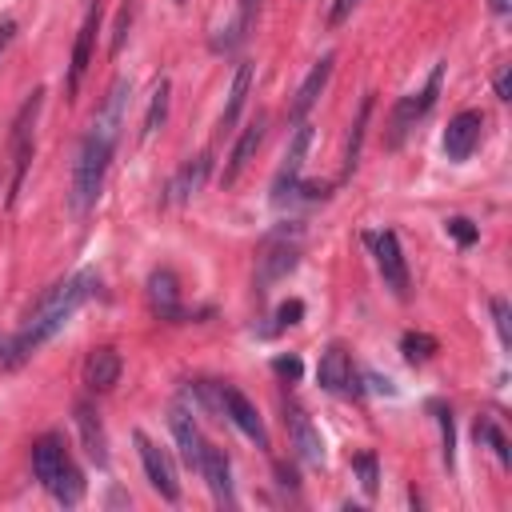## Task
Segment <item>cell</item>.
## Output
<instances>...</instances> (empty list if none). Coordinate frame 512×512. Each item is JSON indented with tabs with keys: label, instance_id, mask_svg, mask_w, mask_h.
<instances>
[{
	"label": "cell",
	"instance_id": "1",
	"mask_svg": "<svg viewBox=\"0 0 512 512\" xmlns=\"http://www.w3.org/2000/svg\"><path fill=\"white\" fill-rule=\"evenodd\" d=\"M124 108H128V80H116L100 104V112L92 116L80 148H76V164H72V188H68V204L76 216H88L100 200L104 176H108V160L116 152L120 128H124Z\"/></svg>",
	"mask_w": 512,
	"mask_h": 512
},
{
	"label": "cell",
	"instance_id": "2",
	"mask_svg": "<svg viewBox=\"0 0 512 512\" xmlns=\"http://www.w3.org/2000/svg\"><path fill=\"white\" fill-rule=\"evenodd\" d=\"M92 288H96V272H76V276L60 280V284L36 304V312L28 316V324L0 348V364H4V368H16V364H24L36 348H44V344L80 312V304L92 296Z\"/></svg>",
	"mask_w": 512,
	"mask_h": 512
},
{
	"label": "cell",
	"instance_id": "3",
	"mask_svg": "<svg viewBox=\"0 0 512 512\" xmlns=\"http://www.w3.org/2000/svg\"><path fill=\"white\" fill-rule=\"evenodd\" d=\"M364 240H368V248H372V260H376V272H380L384 288H392V296L408 300L412 280H408V260H404V252H400L396 232H372V236H364Z\"/></svg>",
	"mask_w": 512,
	"mask_h": 512
},
{
	"label": "cell",
	"instance_id": "4",
	"mask_svg": "<svg viewBox=\"0 0 512 512\" xmlns=\"http://www.w3.org/2000/svg\"><path fill=\"white\" fill-rule=\"evenodd\" d=\"M440 80H444V64L432 68V76H428V84H424L420 92H408V96L392 108V132H388V144H392V148L416 128V120H424V116L432 112V104H436V96H440Z\"/></svg>",
	"mask_w": 512,
	"mask_h": 512
},
{
	"label": "cell",
	"instance_id": "5",
	"mask_svg": "<svg viewBox=\"0 0 512 512\" xmlns=\"http://www.w3.org/2000/svg\"><path fill=\"white\" fill-rule=\"evenodd\" d=\"M308 148H312V124L300 120L288 148H284V160L276 168V180H272V204H292V192L300 184V172H304V160H308Z\"/></svg>",
	"mask_w": 512,
	"mask_h": 512
},
{
	"label": "cell",
	"instance_id": "6",
	"mask_svg": "<svg viewBox=\"0 0 512 512\" xmlns=\"http://www.w3.org/2000/svg\"><path fill=\"white\" fill-rule=\"evenodd\" d=\"M40 100H44V92L36 88V92L20 104V112H16V120H12V192H8V200H16V192H20V184H24V172H28V160H32V128H36Z\"/></svg>",
	"mask_w": 512,
	"mask_h": 512
},
{
	"label": "cell",
	"instance_id": "7",
	"mask_svg": "<svg viewBox=\"0 0 512 512\" xmlns=\"http://www.w3.org/2000/svg\"><path fill=\"white\" fill-rule=\"evenodd\" d=\"M316 384L332 396H352L356 392V368H352V356L340 348V344H328L320 352V364H316Z\"/></svg>",
	"mask_w": 512,
	"mask_h": 512
},
{
	"label": "cell",
	"instance_id": "8",
	"mask_svg": "<svg viewBox=\"0 0 512 512\" xmlns=\"http://www.w3.org/2000/svg\"><path fill=\"white\" fill-rule=\"evenodd\" d=\"M136 448H140V464H144L148 484H152L164 500H180V484H176V472H172L168 452H164L156 440H148L144 432H136Z\"/></svg>",
	"mask_w": 512,
	"mask_h": 512
},
{
	"label": "cell",
	"instance_id": "9",
	"mask_svg": "<svg viewBox=\"0 0 512 512\" xmlns=\"http://www.w3.org/2000/svg\"><path fill=\"white\" fill-rule=\"evenodd\" d=\"M296 260H300V248H296V240H268L264 244V252L256 256V284H260V292H268V284H276V280H284L292 268H296Z\"/></svg>",
	"mask_w": 512,
	"mask_h": 512
},
{
	"label": "cell",
	"instance_id": "10",
	"mask_svg": "<svg viewBox=\"0 0 512 512\" xmlns=\"http://www.w3.org/2000/svg\"><path fill=\"white\" fill-rule=\"evenodd\" d=\"M480 128H484V116L480 112H456L452 120H448V128H444V156L448 160H468L472 152H476V144H480Z\"/></svg>",
	"mask_w": 512,
	"mask_h": 512
},
{
	"label": "cell",
	"instance_id": "11",
	"mask_svg": "<svg viewBox=\"0 0 512 512\" xmlns=\"http://www.w3.org/2000/svg\"><path fill=\"white\" fill-rule=\"evenodd\" d=\"M220 404H224V416H228L248 440H256L260 448H268V428H264L256 404H252L244 392H236V388H220Z\"/></svg>",
	"mask_w": 512,
	"mask_h": 512
},
{
	"label": "cell",
	"instance_id": "12",
	"mask_svg": "<svg viewBox=\"0 0 512 512\" xmlns=\"http://www.w3.org/2000/svg\"><path fill=\"white\" fill-rule=\"evenodd\" d=\"M288 432H292L296 456H300L308 468H320V464H324V436H320V428L308 420L304 408H288Z\"/></svg>",
	"mask_w": 512,
	"mask_h": 512
},
{
	"label": "cell",
	"instance_id": "13",
	"mask_svg": "<svg viewBox=\"0 0 512 512\" xmlns=\"http://www.w3.org/2000/svg\"><path fill=\"white\" fill-rule=\"evenodd\" d=\"M72 460H68V452H64V440L60 436H40L36 444H32V472H36V480L44 484V488H52L56 484V476L68 468Z\"/></svg>",
	"mask_w": 512,
	"mask_h": 512
},
{
	"label": "cell",
	"instance_id": "14",
	"mask_svg": "<svg viewBox=\"0 0 512 512\" xmlns=\"http://www.w3.org/2000/svg\"><path fill=\"white\" fill-rule=\"evenodd\" d=\"M200 476L208 480V488H212L216 504H228V508L236 504V492H232V468H228L224 448L204 444V456H200Z\"/></svg>",
	"mask_w": 512,
	"mask_h": 512
},
{
	"label": "cell",
	"instance_id": "15",
	"mask_svg": "<svg viewBox=\"0 0 512 512\" xmlns=\"http://www.w3.org/2000/svg\"><path fill=\"white\" fill-rule=\"evenodd\" d=\"M208 164H212V156H208V152H204V156H196V160H188V164H180V168H176V176L164 184V204H184V200H192V196L204 188Z\"/></svg>",
	"mask_w": 512,
	"mask_h": 512
},
{
	"label": "cell",
	"instance_id": "16",
	"mask_svg": "<svg viewBox=\"0 0 512 512\" xmlns=\"http://www.w3.org/2000/svg\"><path fill=\"white\" fill-rule=\"evenodd\" d=\"M168 428H172V440H176V448H180V460H184L188 468H196V472H200L204 436H200V428H196L192 412H184V408H172V412H168Z\"/></svg>",
	"mask_w": 512,
	"mask_h": 512
},
{
	"label": "cell",
	"instance_id": "17",
	"mask_svg": "<svg viewBox=\"0 0 512 512\" xmlns=\"http://www.w3.org/2000/svg\"><path fill=\"white\" fill-rule=\"evenodd\" d=\"M332 64H336V56L328 52V56H320L316 64H312V72L304 76V84L296 88V100H292V124H300L304 116H308V108L320 100V92H324V84H328V76H332Z\"/></svg>",
	"mask_w": 512,
	"mask_h": 512
},
{
	"label": "cell",
	"instance_id": "18",
	"mask_svg": "<svg viewBox=\"0 0 512 512\" xmlns=\"http://www.w3.org/2000/svg\"><path fill=\"white\" fill-rule=\"evenodd\" d=\"M260 140H264V116H256V120H248V128L240 132V140L232 144V156H228V168H224V184H236L240 180V172L252 164V156H256V148H260Z\"/></svg>",
	"mask_w": 512,
	"mask_h": 512
},
{
	"label": "cell",
	"instance_id": "19",
	"mask_svg": "<svg viewBox=\"0 0 512 512\" xmlns=\"http://www.w3.org/2000/svg\"><path fill=\"white\" fill-rule=\"evenodd\" d=\"M120 352L116 348H96V352H88V360H84V384L92 388V392H108L116 380H120Z\"/></svg>",
	"mask_w": 512,
	"mask_h": 512
},
{
	"label": "cell",
	"instance_id": "20",
	"mask_svg": "<svg viewBox=\"0 0 512 512\" xmlns=\"http://www.w3.org/2000/svg\"><path fill=\"white\" fill-rule=\"evenodd\" d=\"M248 92H252V64L244 60V64H236V72H232L228 104H224V112H220V132H232V124H236V120H240V112H244Z\"/></svg>",
	"mask_w": 512,
	"mask_h": 512
},
{
	"label": "cell",
	"instance_id": "21",
	"mask_svg": "<svg viewBox=\"0 0 512 512\" xmlns=\"http://www.w3.org/2000/svg\"><path fill=\"white\" fill-rule=\"evenodd\" d=\"M76 428H80L84 452L104 468L108 464V440H104V428H100V416L92 412V404H76Z\"/></svg>",
	"mask_w": 512,
	"mask_h": 512
},
{
	"label": "cell",
	"instance_id": "22",
	"mask_svg": "<svg viewBox=\"0 0 512 512\" xmlns=\"http://www.w3.org/2000/svg\"><path fill=\"white\" fill-rule=\"evenodd\" d=\"M148 300H152V308L160 316H168V320L180 316V288H176V276L168 268H160V272L148 276Z\"/></svg>",
	"mask_w": 512,
	"mask_h": 512
},
{
	"label": "cell",
	"instance_id": "23",
	"mask_svg": "<svg viewBox=\"0 0 512 512\" xmlns=\"http://www.w3.org/2000/svg\"><path fill=\"white\" fill-rule=\"evenodd\" d=\"M92 36H96V12H88L80 36H76V48H72V64H68V96H76L84 72H88V56H92Z\"/></svg>",
	"mask_w": 512,
	"mask_h": 512
},
{
	"label": "cell",
	"instance_id": "24",
	"mask_svg": "<svg viewBox=\"0 0 512 512\" xmlns=\"http://www.w3.org/2000/svg\"><path fill=\"white\" fill-rule=\"evenodd\" d=\"M256 8H260V0H240V8H236V16H232V24H228V28H220V32H228V36L212 40V52H232L240 40H248L252 20H256Z\"/></svg>",
	"mask_w": 512,
	"mask_h": 512
},
{
	"label": "cell",
	"instance_id": "25",
	"mask_svg": "<svg viewBox=\"0 0 512 512\" xmlns=\"http://www.w3.org/2000/svg\"><path fill=\"white\" fill-rule=\"evenodd\" d=\"M168 80H156V88H152V96H148V112H144V120H140V140H148L164 120H168Z\"/></svg>",
	"mask_w": 512,
	"mask_h": 512
},
{
	"label": "cell",
	"instance_id": "26",
	"mask_svg": "<svg viewBox=\"0 0 512 512\" xmlns=\"http://www.w3.org/2000/svg\"><path fill=\"white\" fill-rule=\"evenodd\" d=\"M48 492H52V496H56L64 508H72V504H80V496H84V480H80V472L68 464V468L56 476V484H52Z\"/></svg>",
	"mask_w": 512,
	"mask_h": 512
},
{
	"label": "cell",
	"instance_id": "27",
	"mask_svg": "<svg viewBox=\"0 0 512 512\" xmlns=\"http://www.w3.org/2000/svg\"><path fill=\"white\" fill-rule=\"evenodd\" d=\"M368 112H372V96H364V104H360V112H356V124H352V136H348V152H344V176H352V168H356V160H360V140H364Z\"/></svg>",
	"mask_w": 512,
	"mask_h": 512
},
{
	"label": "cell",
	"instance_id": "28",
	"mask_svg": "<svg viewBox=\"0 0 512 512\" xmlns=\"http://www.w3.org/2000/svg\"><path fill=\"white\" fill-rule=\"evenodd\" d=\"M476 440H488L500 464H508V460H512V456H508V440H504V432H500V428H496L488 416H480V420H476Z\"/></svg>",
	"mask_w": 512,
	"mask_h": 512
},
{
	"label": "cell",
	"instance_id": "29",
	"mask_svg": "<svg viewBox=\"0 0 512 512\" xmlns=\"http://www.w3.org/2000/svg\"><path fill=\"white\" fill-rule=\"evenodd\" d=\"M352 468H356V476H360V488H364V496H376V488H380L376 456H372V452H360V456L352 460Z\"/></svg>",
	"mask_w": 512,
	"mask_h": 512
},
{
	"label": "cell",
	"instance_id": "30",
	"mask_svg": "<svg viewBox=\"0 0 512 512\" xmlns=\"http://www.w3.org/2000/svg\"><path fill=\"white\" fill-rule=\"evenodd\" d=\"M400 348H404V356L416 364V360H428V356L436 352V340H432V336H424V332H408V336L400 340Z\"/></svg>",
	"mask_w": 512,
	"mask_h": 512
},
{
	"label": "cell",
	"instance_id": "31",
	"mask_svg": "<svg viewBox=\"0 0 512 512\" xmlns=\"http://www.w3.org/2000/svg\"><path fill=\"white\" fill-rule=\"evenodd\" d=\"M492 316H496V332H500V344L508 348L512 344V328H508V300H492Z\"/></svg>",
	"mask_w": 512,
	"mask_h": 512
},
{
	"label": "cell",
	"instance_id": "32",
	"mask_svg": "<svg viewBox=\"0 0 512 512\" xmlns=\"http://www.w3.org/2000/svg\"><path fill=\"white\" fill-rule=\"evenodd\" d=\"M436 416H440V432H444V460L452 464L456 456H452V444H456V432H452V412L448 408H436Z\"/></svg>",
	"mask_w": 512,
	"mask_h": 512
},
{
	"label": "cell",
	"instance_id": "33",
	"mask_svg": "<svg viewBox=\"0 0 512 512\" xmlns=\"http://www.w3.org/2000/svg\"><path fill=\"white\" fill-rule=\"evenodd\" d=\"M448 232H452L460 244H472V240H476V228H472V220H464V216H452V220H448Z\"/></svg>",
	"mask_w": 512,
	"mask_h": 512
},
{
	"label": "cell",
	"instance_id": "34",
	"mask_svg": "<svg viewBox=\"0 0 512 512\" xmlns=\"http://www.w3.org/2000/svg\"><path fill=\"white\" fill-rule=\"evenodd\" d=\"M300 316H304V304H300V300H288V304H280V312H276V328L296 324Z\"/></svg>",
	"mask_w": 512,
	"mask_h": 512
},
{
	"label": "cell",
	"instance_id": "35",
	"mask_svg": "<svg viewBox=\"0 0 512 512\" xmlns=\"http://www.w3.org/2000/svg\"><path fill=\"white\" fill-rule=\"evenodd\" d=\"M12 40H16V20L4 16V20H0V60H4V52L12 48Z\"/></svg>",
	"mask_w": 512,
	"mask_h": 512
},
{
	"label": "cell",
	"instance_id": "36",
	"mask_svg": "<svg viewBox=\"0 0 512 512\" xmlns=\"http://www.w3.org/2000/svg\"><path fill=\"white\" fill-rule=\"evenodd\" d=\"M492 84H496V96H500V100H512V80H508V64H500V68H496V80H492Z\"/></svg>",
	"mask_w": 512,
	"mask_h": 512
},
{
	"label": "cell",
	"instance_id": "37",
	"mask_svg": "<svg viewBox=\"0 0 512 512\" xmlns=\"http://www.w3.org/2000/svg\"><path fill=\"white\" fill-rule=\"evenodd\" d=\"M272 368H276L280 376H288V380H296V376H300V360H296V356H280Z\"/></svg>",
	"mask_w": 512,
	"mask_h": 512
},
{
	"label": "cell",
	"instance_id": "38",
	"mask_svg": "<svg viewBox=\"0 0 512 512\" xmlns=\"http://www.w3.org/2000/svg\"><path fill=\"white\" fill-rule=\"evenodd\" d=\"M352 8H356V0H336V4H332V12H328V20H332V24H340Z\"/></svg>",
	"mask_w": 512,
	"mask_h": 512
},
{
	"label": "cell",
	"instance_id": "39",
	"mask_svg": "<svg viewBox=\"0 0 512 512\" xmlns=\"http://www.w3.org/2000/svg\"><path fill=\"white\" fill-rule=\"evenodd\" d=\"M488 4H492V12H496V16H504V12H508V4H512V0H488Z\"/></svg>",
	"mask_w": 512,
	"mask_h": 512
}]
</instances>
